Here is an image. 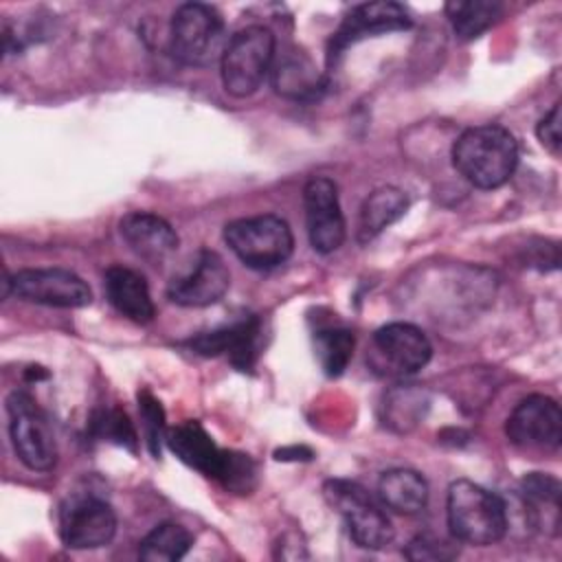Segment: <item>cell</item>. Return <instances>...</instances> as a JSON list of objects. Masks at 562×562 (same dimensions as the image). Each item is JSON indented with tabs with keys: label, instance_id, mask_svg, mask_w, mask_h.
<instances>
[{
	"label": "cell",
	"instance_id": "4316f807",
	"mask_svg": "<svg viewBox=\"0 0 562 562\" xmlns=\"http://www.w3.org/2000/svg\"><path fill=\"white\" fill-rule=\"evenodd\" d=\"M138 411H140L143 430H145L149 452L158 459L160 457V443L167 437L162 404L151 395V391L143 389V391H138Z\"/></svg>",
	"mask_w": 562,
	"mask_h": 562
},
{
	"label": "cell",
	"instance_id": "7c38bea8",
	"mask_svg": "<svg viewBox=\"0 0 562 562\" xmlns=\"http://www.w3.org/2000/svg\"><path fill=\"white\" fill-rule=\"evenodd\" d=\"M305 204V226L310 244L316 252L329 255L338 250L345 241V217L340 211L338 187L331 178L314 176L303 189Z\"/></svg>",
	"mask_w": 562,
	"mask_h": 562
},
{
	"label": "cell",
	"instance_id": "f546056e",
	"mask_svg": "<svg viewBox=\"0 0 562 562\" xmlns=\"http://www.w3.org/2000/svg\"><path fill=\"white\" fill-rule=\"evenodd\" d=\"M536 136L538 140L551 151V154H560L562 149V132H560V103H553V108L538 121L536 127Z\"/></svg>",
	"mask_w": 562,
	"mask_h": 562
},
{
	"label": "cell",
	"instance_id": "9c48e42d",
	"mask_svg": "<svg viewBox=\"0 0 562 562\" xmlns=\"http://www.w3.org/2000/svg\"><path fill=\"white\" fill-rule=\"evenodd\" d=\"M432 345L428 336L411 323H389L373 334L371 353L367 356L371 367L391 378L413 375L428 364Z\"/></svg>",
	"mask_w": 562,
	"mask_h": 562
},
{
	"label": "cell",
	"instance_id": "44dd1931",
	"mask_svg": "<svg viewBox=\"0 0 562 562\" xmlns=\"http://www.w3.org/2000/svg\"><path fill=\"white\" fill-rule=\"evenodd\" d=\"M406 209H408V198L402 189H395V187L375 189L373 193L367 195V200L360 206L358 239L362 244L371 241L393 222H397L406 213Z\"/></svg>",
	"mask_w": 562,
	"mask_h": 562
},
{
	"label": "cell",
	"instance_id": "8992f818",
	"mask_svg": "<svg viewBox=\"0 0 562 562\" xmlns=\"http://www.w3.org/2000/svg\"><path fill=\"white\" fill-rule=\"evenodd\" d=\"M323 496L331 509L340 514L351 540L362 549H382L393 536V522L382 505L356 481L329 479L323 485Z\"/></svg>",
	"mask_w": 562,
	"mask_h": 562
},
{
	"label": "cell",
	"instance_id": "cb8c5ba5",
	"mask_svg": "<svg viewBox=\"0 0 562 562\" xmlns=\"http://www.w3.org/2000/svg\"><path fill=\"white\" fill-rule=\"evenodd\" d=\"M193 536L178 522L156 525L138 544V558L145 562H176L187 555Z\"/></svg>",
	"mask_w": 562,
	"mask_h": 562
},
{
	"label": "cell",
	"instance_id": "83f0119b",
	"mask_svg": "<svg viewBox=\"0 0 562 562\" xmlns=\"http://www.w3.org/2000/svg\"><path fill=\"white\" fill-rule=\"evenodd\" d=\"M255 481H257L255 461L244 452L228 450V457H226V463H224V470H222V476L217 483H222L231 492L246 494L255 487Z\"/></svg>",
	"mask_w": 562,
	"mask_h": 562
},
{
	"label": "cell",
	"instance_id": "f1b7e54d",
	"mask_svg": "<svg viewBox=\"0 0 562 562\" xmlns=\"http://www.w3.org/2000/svg\"><path fill=\"white\" fill-rule=\"evenodd\" d=\"M457 553L459 547L452 540H446L435 533H419L404 549V555L413 562H441L452 560Z\"/></svg>",
	"mask_w": 562,
	"mask_h": 562
},
{
	"label": "cell",
	"instance_id": "ac0fdd59",
	"mask_svg": "<svg viewBox=\"0 0 562 562\" xmlns=\"http://www.w3.org/2000/svg\"><path fill=\"white\" fill-rule=\"evenodd\" d=\"M103 283L108 301L119 314L138 325H145L154 318L156 307L143 274L125 266H112L105 270Z\"/></svg>",
	"mask_w": 562,
	"mask_h": 562
},
{
	"label": "cell",
	"instance_id": "2e32d148",
	"mask_svg": "<svg viewBox=\"0 0 562 562\" xmlns=\"http://www.w3.org/2000/svg\"><path fill=\"white\" fill-rule=\"evenodd\" d=\"M169 450L189 468L220 481L228 450H222L198 419H187L167 430Z\"/></svg>",
	"mask_w": 562,
	"mask_h": 562
},
{
	"label": "cell",
	"instance_id": "603a6c76",
	"mask_svg": "<svg viewBox=\"0 0 562 562\" xmlns=\"http://www.w3.org/2000/svg\"><path fill=\"white\" fill-rule=\"evenodd\" d=\"M446 15L459 40H474L498 22L503 4L496 0H452L446 4Z\"/></svg>",
	"mask_w": 562,
	"mask_h": 562
},
{
	"label": "cell",
	"instance_id": "3957f363",
	"mask_svg": "<svg viewBox=\"0 0 562 562\" xmlns=\"http://www.w3.org/2000/svg\"><path fill=\"white\" fill-rule=\"evenodd\" d=\"M274 46V33L261 24L244 26L231 35L220 59L224 90L233 97L257 92L272 68Z\"/></svg>",
	"mask_w": 562,
	"mask_h": 562
},
{
	"label": "cell",
	"instance_id": "5bb4252c",
	"mask_svg": "<svg viewBox=\"0 0 562 562\" xmlns=\"http://www.w3.org/2000/svg\"><path fill=\"white\" fill-rule=\"evenodd\" d=\"M231 285V272L224 259L213 250H200L191 268L167 288L171 303L182 307H206L217 303Z\"/></svg>",
	"mask_w": 562,
	"mask_h": 562
},
{
	"label": "cell",
	"instance_id": "e0dca14e",
	"mask_svg": "<svg viewBox=\"0 0 562 562\" xmlns=\"http://www.w3.org/2000/svg\"><path fill=\"white\" fill-rule=\"evenodd\" d=\"M121 237L132 248L134 255L149 263H160L178 250V233L173 226L147 211H132L121 220Z\"/></svg>",
	"mask_w": 562,
	"mask_h": 562
},
{
	"label": "cell",
	"instance_id": "ffe728a7",
	"mask_svg": "<svg viewBox=\"0 0 562 562\" xmlns=\"http://www.w3.org/2000/svg\"><path fill=\"white\" fill-rule=\"evenodd\" d=\"M378 496L384 507L397 514H417L428 503L426 479L411 468L386 470L378 481Z\"/></svg>",
	"mask_w": 562,
	"mask_h": 562
},
{
	"label": "cell",
	"instance_id": "7a4b0ae2",
	"mask_svg": "<svg viewBox=\"0 0 562 562\" xmlns=\"http://www.w3.org/2000/svg\"><path fill=\"white\" fill-rule=\"evenodd\" d=\"M446 518L452 538L474 547L496 544L505 538L509 525L505 501L468 479L450 483Z\"/></svg>",
	"mask_w": 562,
	"mask_h": 562
},
{
	"label": "cell",
	"instance_id": "d6986e66",
	"mask_svg": "<svg viewBox=\"0 0 562 562\" xmlns=\"http://www.w3.org/2000/svg\"><path fill=\"white\" fill-rule=\"evenodd\" d=\"M270 72L274 90L288 99L312 101L325 88V79L314 66V61L296 48L281 53V57L272 61Z\"/></svg>",
	"mask_w": 562,
	"mask_h": 562
},
{
	"label": "cell",
	"instance_id": "7402d4cb",
	"mask_svg": "<svg viewBox=\"0 0 562 562\" xmlns=\"http://www.w3.org/2000/svg\"><path fill=\"white\" fill-rule=\"evenodd\" d=\"M560 481L544 472H531L520 481L531 522L551 533H558L560 527Z\"/></svg>",
	"mask_w": 562,
	"mask_h": 562
},
{
	"label": "cell",
	"instance_id": "ba28073f",
	"mask_svg": "<svg viewBox=\"0 0 562 562\" xmlns=\"http://www.w3.org/2000/svg\"><path fill=\"white\" fill-rule=\"evenodd\" d=\"M13 294L22 301L48 307H86L92 303L90 285L75 272L64 268H24L4 279V296Z\"/></svg>",
	"mask_w": 562,
	"mask_h": 562
},
{
	"label": "cell",
	"instance_id": "5b68a950",
	"mask_svg": "<svg viewBox=\"0 0 562 562\" xmlns=\"http://www.w3.org/2000/svg\"><path fill=\"white\" fill-rule=\"evenodd\" d=\"M224 241L244 266L255 270L277 268L285 263L294 250L290 224L270 213L228 222L224 226Z\"/></svg>",
	"mask_w": 562,
	"mask_h": 562
},
{
	"label": "cell",
	"instance_id": "4dcf8cb0",
	"mask_svg": "<svg viewBox=\"0 0 562 562\" xmlns=\"http://www.w3.org/2000/svg\"><path fill=\"white\" fill-rule=\"evenodd\" d=\"M277 459L279 461H288V459H292V461H296V459H312V450H307V448H283V450H277Z\"/></svg>",
	"mask_w": 562,
	"mask_h": 562
},
{
	"label": "cell",
	"instance_id": "8fae6325",
	"mask_svg": "<svg viewBox=\"0 0 562 562\" xmlns=\"http://www.w3.org/2000/svg\"><path fill=\"white\" fill-rule=\"evenodd\" d=\"M411 26V15L400 2L380 0L364 2L353 7L340 22V26L331 33L327 44V66H336L340 55L356 42L382 33L406 31Z\"/></svg>",
	"mask_w": 562,
	"mask_h": 562
},
{
	"label": "cell",
	"instance_id": "4fadbf2b",
	"mask_svg": "<svg viewBox=\"0 0 562 562\" xmlns=\"http://www.w3.org/2000/svg\"><path fill=\"white\" fill-rule=\"evenodd\" d=\"M116 514L112 505L94 494L75 496L61 509L59 536L68 549H99L112 542Z\"/></svg>",
	"mask_w": 562,
	"mask_h": 562
},
{
	"label": "cell",
	"instance_id": "6da1fadb",
	"mask_svg": "<svg viewBox=\"0 0 562 562\" xmlns=\"http://www.w3.org/2000/svg\"><path fill=\"white\" fill-rule=\"evenodd\" d=\"M452 165L476 189H496L516 171L518 143L496 123L468 127L452 145Z\"/></svg>",
	"mask_w": 562,
	"mask_h": 562
},
{
	"label": "cell",
	"instance_id": "277c9868",
	"mask_svg": "<svg viewBox=\"0 0 562 562\" xmlns=\"http://www.w3.org/2000/svg\"><path fill=\"white\" fill-rule=\"evenodd\" d=\"M222 13L204 2H184L173 11L169 29L171 55L184 66H209L226 46Z\"/></svg>",
	"mask_w": 562,
	"mask_h": 562
},
{
	"label": "cell",
	"instance_id": "484cf974",
	"mask_svg": "<svg viewBox=\"0 0 562 562\" xmlns=\"http://www.w3.org/2000/svg\"><path fill=\"white\" fill-rule=\"evenodd\" d=\"M90 430L99 439H108L121 448H127L130 452H136L138 435H136L130 417L121 408H105V411L94 413V417L90 422Z\"/></svg>",
	"mask_w": 562,
	"mask_h": 562
},
{
	"label": "cell",
	"instance_id": "52a82bcc",
	"mask_svg": "<svg viewBox=\"0 0 562 562\" xmlns=\"http://www.w3.org/2000/svg\"><path fill=\"white\" fill-rule=\"evenodd\" d=\"M9 435L18 459L35 472H48L57 463V441L46 413L31 393L13 391L7 397Z\"/></svg>",
	"mask_w": 562,
	"mask_h": 562
},
{
	"label": "cell",
	"instance_id": "30bf717a",
	"mask_svg": "<svg viewBox=\"0 0 562 562\" xmlns=\"http://www.w3.org/2000/svg\"><path fill=\"white\" fill-rule=\"evenodd\" d=\"M505 435L520 450H558L562 439L560 404L540 393L520 400L505 422Z\"/></svg>",
	"mask_w": 562,
	"mask_h": 562
},
{
	"label": "cell",
	"instance_id": "d4e9b609",
	"mask_svg": "<svg viewBox=\"0 0 562 562\" xmlns=\"http://www.w3.org/2000/svg\"><path fill=\"white\" fill-rule=\"evenodd\" d=\"M353 347L356 338L347 327H323L314 334L316 360L323 373L329 378H338L347 369L353 356Z\"/></svg>",
	"mask_w": 562,
	"mask_h": 562
},
{
	"label": "cell",
	"instance_id": "9a60e30c",
	"mask_svg": "<svg viewBox=\"0 0 562 562\" xmlns=\"http://www.w3.org/2000/svg\"><path fill=\"white\" fill-rule=\"evenodd\" d=\"M259 340H261V321L250 314L231 325H222L211 331H202L187 340V345L200 356H220L228 353L231 362L246 371L255 364L259 356Z\"/></svg>",
	"mask_w": 562,
	"mask_h": 562
}]
</instances>
